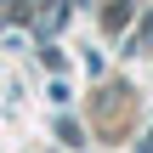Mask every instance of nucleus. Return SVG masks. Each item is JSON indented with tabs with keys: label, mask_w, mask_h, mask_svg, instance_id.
Wrapping results in <instances>:
<instances>
[{
	"label": "nucleus",
	"mask_w": 153,
	"mask_h": 153,
	"mask_svg": "<svg viewBox=\"0 0 153 153\" xmlns=\"http://www.w3.org/2000/svg\"><path fill=\"white\" fill-rule=\"evenodd\" d=\"M57 136H62V142H68V148H79V136H85V131H79V125H74V119H57Z\"/></svg>",
	"instance_id": "nucleus-1"
}]
</instances>
